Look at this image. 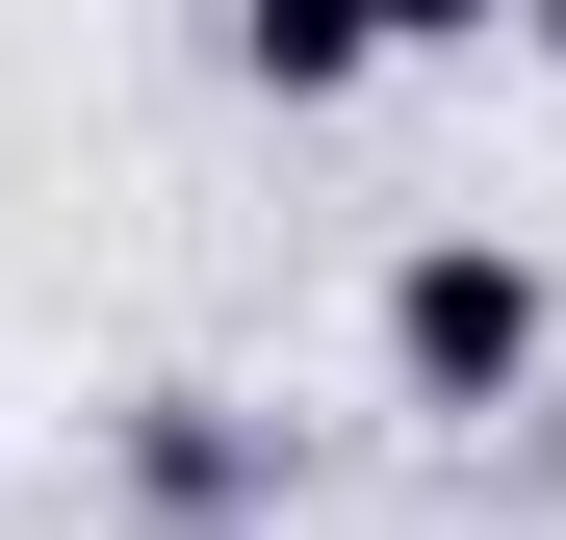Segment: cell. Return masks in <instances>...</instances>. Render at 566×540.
<instances>
[{
  "instance_id": "1",
  "label": "cell",
  "mask_w": 566,
  "mask_h": 540,
  "mask_svg": "<svg viewBox=\"0 0 566 540\" xmlns=\"http://www.w3.org/2000/svg\"><path fill=\"white\" fill-rule=\"evenodd\" d=\"M360 335H387V412H438V437H490V412H541V360H566V284L490 232V207H438L387 284H360Z\"/></svg>"
},
{
  "instance_id": "2",
  "label": "cell",
  "mask_w": 566,
  "mask_h": 540,
  "mask_svg": "<svg viewBox=\"0 0 566 540\" xmlns=\"http://www.w3.org/2000/svg\"><path fill=\"white\" fill-rule=\"evenodd\" d=\"M129 489H155L180 540H232V515H283V412H232V387H155V412H129Z\"/></svg>"
},
{
  "instance_id": "3",
  "label": "cell",
  "mask_w": 566,
  "mask_h": 540,
  "mask_svg": "<svg viewBox=\"0 0 566 540\" xmlns=\"http://www.w3.org/2000/svg\"><path fill=\"white\" fill-rule=\"evenodd\" d=\"M232 77L258 104H360L387 77V0H232Z\"/></svg>"
},
{
  "instance_id": "4",
  "label": "cell",
  "mask_w": 566,
  "mask_h": 540,
  "mask_svg": "<svg viewBox=\"0 0 566 540\" xmlns=\"http://www.w3.org/2000/svg\"><path fill=\"white\" fill-rule=\"evenodd\" d=\"M515 27V0H387V52H490Z\"/></svg>"
},
{
  "instance_id": "5",
  "label": "cell",
  "mask_w": 566,
  "mask_h": 540,
  "mask_svg": "<svg viewBox=\"0 0 566 540\" xmlns=\"http://www.w3.org/2000/svg\"><path fill=\"white\" fill-rule=\"evenodd\" d=\"M515 52H541V77H566V0H515Z\"/></svg>"
}]
</instances>
